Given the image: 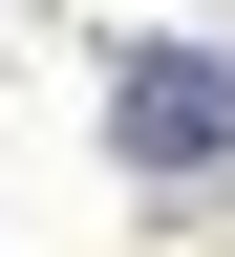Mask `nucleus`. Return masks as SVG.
<instances>
[{
	"instance_id": "obj_1",
	"label": "nucleus",
	"mask_w": 235,
	"mask_h": 257,
	"mask_svg": "<svg viewBox=\"0 0 235 257\" xmlns=\"http://www.w3.org/2000/svg\"><path fill=\"white\" fill-rule=\"evenodd\" d=\"M128 172H235V64H192V43L128 64Z\"/></svg>"
}]
</instances>
